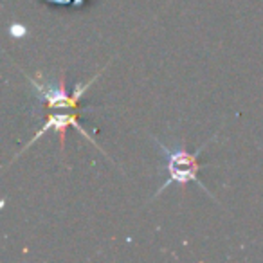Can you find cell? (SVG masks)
<instances>
[{
    "mask_svg": "<svg viewBox=\"0 0 263 263\" xmlns=\"http://www.w3.org/2000/svg\"><path fill=\"white\" fill-rule=\"evenodd\" d=\"M27 34H29V31H27V27L24 26V24L11 22V26H9V36L18 40V38H26Z\"/></svg>",
    "mask_w": 263,
    "mask_h": 263,
    "instance_id": "277c9868",
    "label": "cell"
},
{
    "mask_svg": "<svg viewBox=\"0 0 263 263\" xmlns=\"http://www.w3.org/2000/svg\"><path fill=\"white\" fill-rule=\"evenodd\" d=\"M101 72H103V69L99 70L90 81H87V83H76L72 94H69V90H67L65 76H63V74L60 76L58 81H45L44 78H42V74H36L38 78H33V76H26V78H27V81L33 85L34 94L38 96L40 101L45 103L47 108H76L78 101H80V98L83 96V92L94 83L96 78L101 76Z\"/></svg>",
    "mask_w": 263,
    "mask_h": 263,
    "instance_id": "7a4b0ae2",
    "label": "cell"
},
{
    "mask_svg": "<svg viewBox=\"0 0 263 263\" xmlns=\"http://www.w3.org/2000/svg\"><path fill=\"white\" fill-rule=\"evenodd\" d=\"M152 139L157 143V146L161 148V152L164 154V157H166V170H168V179H166V182L162 184V186L159 187L157 191H155L154 200L161 197V195L164 193V191L168 190L170 186H179L180 191L184 193V190H186V186L190 182H197L198 186L202 187V191H205V193H208L209 197L213 198V200H216V197H213V193L204 186V182H202L200 177H198V172H200V168H202L200 162H198V155L204 152V148L208 146L209 143H213V141L216 139V134L211 137V139L205 141V143L202 144V148H198L195 154H190V152H187L184 139L180 141L179 146H177V144H173V146H168V144H164L162 141H159L155 136H152Z\"/></svg>",
    "mask_w": 263,
    "mask_h": 263,
    "instance_id": "6da1fadb",
    "label": "cell"
},
{
    "mask_svg": "<svg viewBox=\"0 0 263 263\" xmlns=\"http://www.w3.org/2000/svg\"><path fill=\"white\" fill-rule=\"evenodd\" d=\"M69 126H74L78 132H80L81 136L85 137V139L90 141V143L94 144V146L98 148V150H101V148H99L98 144L94 143V139H92V137L88 136L87 132H85L83 128L80 126L76 114H52V116H49L47 121L44 123V126H42L40 130H38L36 134H34L33 139H31L29 143L26 144V148H29L33 143H36V141L40 139V137L44 136V134H47V132H51V130H58L60 132V143H62V148H63V146H65V132H67V128H69ZM26 148H24V150H26Z\"/></svg>",
    "mask_w": 263,
    "mask_h": 263,
    "instance_id": "3957f363",
    "label": "cell"
},
{
    "mask_svg": "<svg viewBox=\"0 0 263 263\" xmlns=\"http://www.w3.org/2000/svg\"><path fill=\"white\" fill-rule=\"evenodd\" d=\"M49 6H72V8H83L85 0H44Z\"/></svg>",
    "mask_w": 263,
    "mask_h": 263,
    "instance_id": "5b68a950",
    "label": "cell"
}]
</instances>
